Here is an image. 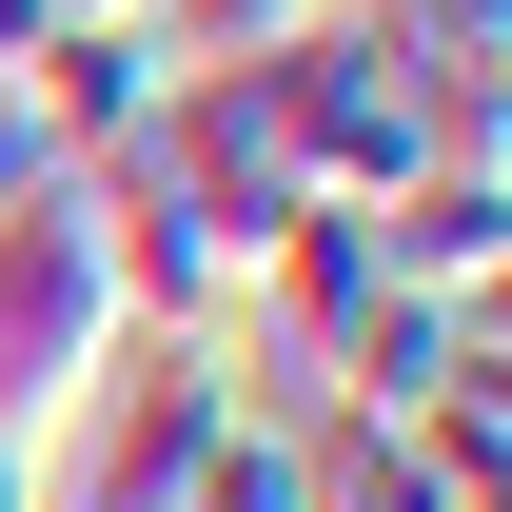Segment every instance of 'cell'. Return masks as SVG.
<instances>
[{
  "mask_svg": "<svg viewBox=\"0 0 512 512\" xmlns=\"http://www.w3.org/2000/svg\"><path fill=\"white\" fill-rule=\"evenodd\" d=\"M119 237H99V178L0 197V434H79L99 375H119Z\"/></svg>",
  "mask_w": 512,
  "mask_h": 512,
  "instance_id": "1",
  "label": "cell"
},
{
  "mask_svg": "<svg viewBox=\"0 0 512 512\" xmlns=\"http://www.w3.org/2000/svg\"><path fill=\"white\" fill-rule=\"evenodd\" d=\"M256 99H276V158L316 197H394V178H434L453 119H434V79L394 60L375 20H296L276 60H256Z\"/></svg>",
  "mask_w": 512,
  "mask_h": 512,
  "instance_id": "2",
  "label": "cell"
},
{
  "mask_svg": "<svg viewBox=\"0 0 512 512\" xmlns=\"http://www.w3.org/2000/svg\"><path fill=\"white\" fill-rule=\"evenodd\" d=\"M256 355L237 335H119V375H99V453H79V512H178L197 453L237 434Z\"/></svg>",
  "mask_w": 512,
  "mask_h": 512,
  "instance_id": "3",
  "label": "cell"
},
{
  "mask_svg": "<svg viewBox=\"0 0 512 512\" xmlns=\"http://www.w3.org/2000/svg\"><path fill=\"white\" fill-rule=\"evenodd\" d=\"M0 79H20V119L99 178V158H138V119H158V79H178V60H158V20H60V40H20Z\"/></svg>",
  "mask_w": 512,
  "mask_h": 512,
  "instance_id": "4",
  "label": "cell"
},
{
  "mask_svg": "<svg viewBox=\"0 0 512 512\" xmlns=\"http://www.w3.org/2000/svg\"><path fill=\"white\" fill-rule=\"evenodd\" d=\"M473 355H493V316H473V296H414V276H375V316H355V335H316L296 375H316V414H434Z\"/></svg>",
  "mask_w": 512,
  "mask_h": 512,
  "instance_id": "5",
  "label": "cell"
},
{
  "mask_svg": "<svg viewBox=\"0 0 512 512\" xmlns=\"http://www.w3.org/2000/svg\"><path fill=\"white\" fill-rule=\"evenodd\" d=\"M375 256L414 276V296H473V316H493V276H512V158H434V178H394V197H375Z\"/></svg>",
  "mask_w": 512,
  "mask_h": 512,
  "instance_id": "6",
  "label": "cell"
},
{
  "mask_svg": "<svg viewBox=\"0 0 512 512\" xmlns=\"http://www.w3.org/2000/svg\"><path fill=\"white\" fill-rule=\"evenodd\" d=\"M375 40H394L414 79H434L453 158H512V0H394Z\"/></svg>",
  "mask_w": 512,
  "mask_h": 512,
  "instance_id": "7",
  "label": "cell"
},
{
  "mask_svg": "<svg viewBox=\"0 0 512 512\" xmlns=\"http://www.w3.org/2000/svg\"><path fill=\"white\" fill-rule=\"evenodd\" d=\"M316 512H493L414 414H316Z\"/></svg>",
  "mask_w": 512,
  "mask_h": 512,
  "instance_id": "8",
  "label": "cell"
},
{
  "mask_svg": "<svg viewBox=\"0 0 512 512\" xmlns=\"http://www.w3.org/2000/svg\"><path fill=\"white\" fill-rule=\"evenodd\" d=\"M178 512H316V394H237V434L197 453Z\"/></svg>",
  "mask_w": 512,
  "mask_h": 512,
  "instance_id": "9",
  "label": "cell"
},
{
  "mask_svg": "<svg viewBox=\"0 0 512 512\" xmlns=\"http://www.w3.org/2000/svg\"><path fill=\"white\" fill-rule=\"evenodd\" d=\"M414 434H434L453 473H473V493H512V335H493V355H473V375L434 394V414H414Z\"/></svg>",
  "mask_w": 512,
  "mask_h": 512,
  "instance_id": "10",
  "label": "cell"
},
{
  "mask_svg": "<svg viewBox=\"0 0 512 512\" xmlns=\"http://www.w3.org/2000/svg\"><path fill=\"white\" fill-rule=\"evenodd\" d=\"M316 0H158V60H276Z\"/></svg>",
  "mask_w": 512,
  "mask_h": 512,
  "instance_id": "11",
  "label": "cell"
}]
</instances>
